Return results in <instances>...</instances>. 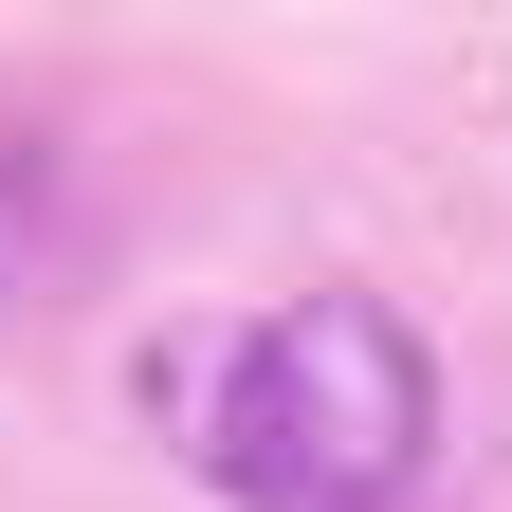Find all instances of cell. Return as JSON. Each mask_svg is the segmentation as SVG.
Wrapping results in <instances>:
<instances>
[{"label":"cell","mask_w":512,"mask_h":512,"mask_svg":"<svg viewBox=\"0 0 512 512\" xmlns=\"http://www.w3.org/2000/svg\"><path fill=\"white\" fill-rule=\"evenodd\" d=\"M165 421L238 512H384L439 439V366L384 293H293L238 348L165 366Z\"/></svg>","instance_id":"6da1fadb"}]
</instances>
